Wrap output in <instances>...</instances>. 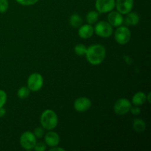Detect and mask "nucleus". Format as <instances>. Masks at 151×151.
Masks as SVG:
<instances>
[{
  "instance_id": "obj_1",
  "label": "nucleus",
  "mask_w": 151,
  "mask_h": 151,
  "mask_svg": "<svg viewBox=\"0 0 151 151\" xmlns=\"http://www.w3.org/2000/svg\"><path fill=\"white\" fill-rule=\"evenodd\" d=\"M106 55V49L101 44H94L87 48L85 55L88 63L96 66L100 64L104 60Z\"/></svg>"
},
{
  "instance_id": "obj_2",
  "label": "nucleus",
  "mask_w": 151,
  "mask_h": 151,
  "mask_svg": "<svg viewBox=\"0 0 151 151\" xmlns=\"http://www.w3.org/2000/svg\"><path fill=\"white\" fill-rule=\"evenodd\" d=\"M40 121H41V127L47 131H52L57 126L58 119L54 111L47 109L41 114Z\"/></svg>"
},
{
  "instance_id": "obj_3",
  "label": "nucleus",
  "mask_w": 151,
  "mask_h": 151,
  "mask_svg": "<svg viewBox=\"0 0 151 151\" xmlns=\"http://www.w3.org/2000/svg\"><path fill=\"white\" fill-rule=\"evenodd\" d=\"M94 32L102 38H109L113 33V27L108 22L101 21L96 24Z\"/></svg>"
},
{
  "instance_id": "obj_4",
  "label": "nucleus",
  "mask_w": 151,
  "mask_h": 151,
  "mask_svg": "<svg viewBox=\"0 0 151 151\" xmlns=\"http://www.w3.org/2000/svg\"><path fill=\"white\" fill-rule=\"evenodd\" d=\"M36 142V137L31 131H25L20 137V145L25 150L33 149Z\"/></svg>"
},
{
  "instance_id": "obj_5",
  "label": "nucleus",
  "mask_w": 151,
  "mask_h": 151,
  "mask_svg": "<svg viewBox=\"0 0 151 151\" xmlns=\"http://www.w3.org/2000/svg\"><path fill=\"white\" fill-rule=\"evenodd\" d=\"M131 37V31L127 27L119 26L114 32V38L116 42L121 45L127 44Z\"/></svg>"
},
{
  "instance_id": "obj_6",
  "label": "nucleus",
  "mask_w": 151,
  "mask_h": 151,
  "mask_svg": "<svg viewBox=\"0 0 151 151\" xmlns=\"http://www.w3.org/2000/svg\"><path fill=\"white\" fill-rule=\"evenodd\" d=\"M44 85V78L39 73H32L27 79V87L30 91H38Z\"/></svg>"
},
{
  "instance_id": "obj_7",
  "label": "nucleus",
  "mask_w": 151,
  "mask_h": 151,
  "mask_svg": "<svg viewBox=\"0 0 151 151\" xmlns=\"http://www.w3.org/2000/svg\"><path fill=\"white\" fill-rule=\"evenodd\" d=\"M131 103L126 98H120L114 105V111L118 115H125L130 111Z\"/></svg>"
},
{
  "instance_id": "obj_8",
  "label": "nucleus",
  "mask_w": 151,
  "mask_h": 151,
  "mask_svg": "<svg viewBox=\"0 0 151 151\" xmlns=\"http://www.w3.org/2000/svg\"><path fill=\"white\" fill-rule=\"evenodd\" d=\"M115 0H96V10L101 13L112 11L115 7Z\"/></svg>"
},
{
  "instance_id": "obj_9",
  "label": "nucleus",
  "mask_w": 151,
  "mask_h": 151,
  "mask_svg": "<svg viewBox=\"0 0 151 151\" xmlns=\"http://www.w3.org/2000/svg\"><path fill=\"white\" fill-rule=\"evenodd\" d=\"M115 7L121 14H127L132 10L134 7V0H116Z\"/></svg>"
},
{
  "instance_id": "obj_10",
  "label": "nucleus",
  "mask_w": 151,
  "mask_h": 151,
  "mask_svg": "<svg viewBox=\"0 0 151 151\" xmlns=\"http://www.w3.org/2000/svg\"><path fill=\"white\" fill-rule=\"evenodd\" d=\"M91 106V102L88 97H79L74 103V108L78 112L87 111Z\"/></svg>"
},
{
  "instance_id": "obj_11",
  "label": "nucleus",
  "mask_w": 151,
  "mask_h": 151,
  "mask_svg": "<svg viewBox=\"0 0 151 151\" xmlns=\"http://www.w3.org/2000/svg\"><path fill=\"white\" fill-rule=\"evenodd\" d=\"M108 22L114 27L121 26L124 22V18L118 11H111L108 16Z\"/></svg>"
},
{
  "instance_id": "obj_12",
  "label": "nucleus",
  "mask_w": 151,
  "mask_h": 151,
  "mask_svg": "<svg viewBox=\"0 0 151 151\" xmlns=\"http://www.w3.org/2000/svg\"><path fill=\"white\" fill-rule=\"evenodd\" d=\"M44 141H45V144L49 147H55L58 145L60 142V137L57 133L50 131L44 136Z\"/></svg>"
},
{
  "instance_id": "obj_13",
  "label": "nucleus",
  "mask_w": 151,
  "mask_h": 151,
  "mask_svg": "<svg viewBox=\"0 0 151 151\" xmlns=\"http://www.w3.org/2000/svg\"><path fill=\"white\" fill-rule=\"evenodd\" d=\"M93 33H94V27L89 24L82 25L78 29V35L82 38H91L93 35Z\"/></svg>"
},
{
  "instance_id": "obj_14",
  "label": "nucleus",
  "mask_w": 151,
  "mask_h": 151,
  "mask_svg": "<svg viewBox=\"0 0 151 151\" xmlns=\"http://www.w3.org/2000/svg\"><path fill=\"white\" fill-rule=\"evenodd\" d=\"M146 94L142 91L137 92L132 97V103L135 106H142L146 102Z\"/></svg>"
},
{
  "instance_id": "obj_15",
  "label": "nucleus",
  "mask_w": 151,
  "mask_h": 151,
  "mask_svg": "<svg viewBox=\"0 0 151 151\" xmlns=\"http://www.w3.org/2000/svg\"><path fill=\"white\" fill-rule=\"evenodd\" d=\"M139 22V16L137 13L130 12L127 13V16L125 19V23L127 25H137Z\"/></svg>"
},
{
  "instance_id": "obj_16",
  "label": "nucleus",
  "mask_w": 151,
  "mask_h": 151,
  "mask_svg": "<svg viewBox=\"0 0 151 151\" xmlns=\"http://www.w3.org/2000/svg\"><path fill=\"white\" fill-rule=\"evenodd\" d=\"M133 127H134V129L137 132L142 133L145 131L146 124L143 119H135L134 120V122H133Z\"/></svg>"
},
{
  "instance_id": "obj_17",
  "label": "nucleus",
  "mask_w": 151,
  "mask_h": 151,
  "mask_svg": "<svg viewBox=\"0 0 151 151\" xmlns=\"http://www.w3.org/2000/svg\"><path fill=\"white\" fill-rule=\"evenodd\" d=\"M69 23H70L71 26L73 27H80L82 24L83 20L79 15L77 14V13H74L71 16L70 19H69Z\"/></svg>"
},
{
  "instance_id": "obj_18",
  "label": "nucleus",
  "mask_w": 151,
  "mask_h": 151,
  "mask_svg": "<svg viewBox=\"0 0 151 151\" xmlns=\"http://www.w3.org/2000/svg\"><path fill=\"white\" fill-rule=\"evenodd\" d=\"M98 13L97 11H94V10H91V11L88 12L86 16V21L88 22V24H95L97 22V20H98Z\"/></svg>"
},
{
  "instance_id": "obj_19",
  "label": "nucleus",
  "mask_w": 151,
  "mask_h": 151,
  "mask_svg": "<svg viewBox=\"0 0 151 151\" xmlns=\"http://www.w3.org/2000/svg\"><path fill=\"white\" fill-rule=\"evenodd\" d=\"M29 93H30V90L28 88V87L22 86L21 88H19V90H18L17 95L18 97H19V98L26 99L27 97H28V96L29 95Z\"/></svg>"
},
{
  "instance_id": "obj_20",
  "label": "nucleus",
  "mask_w": 151,
  "mask_h": 151,
  "mask_svg": "<svg viewBox=\"0 0 151 151\" xmlns=\"http://www.w3.org/2000/svg\"><path fill=\"white\" fill-rule=\"evenodd\" d=\"M87 51V47L84 44H79L75 47V52L78 56L85 55Z\"/></svg>"
},
{
  "instance_id": "obj_21",
  "label": "nucleus",
  "mask_w": 151,
  "mask_h": 151,
  "mask_svg": "<svg viewBox=\"0 0 151 151\" xmlns=\"http://www.w3.org/2000/svg\"><path fill=\"white\" fill-rule=\"evenodd\" d=\"M9 7L8 0H0V13H5Z\"/></svg>"
},
{
  "instance_id": "obj_22",
  "label": "nucleus",
  "mask_w": 151,
  "mask_h": 151,
  "mask_svg": "<svg viewBox=\"0 0 151 151\" xmlns=\"http://www.w3.org/2000/svg\"><path fill=\"white\" fill-rule=\"evenodd\" d=\"M7 94L4 90L0 89V108L3 107L7 102Z\"/></svg>"
},
{
  "instance_id": "obj_23",
  "label": "nucleus",
  "mask_w": 151,
  "mask_h": 151,
  "mask_svg": "<svg viewBox=\"0 0 151 151\" xmlns=\"http://www.w3.org/2000/svg\"><path fill=\"white\" fill-rule=\"evenodd\" d=\"M19 4L24 6H30L38 2V0H16Z\"/></svg>"
},
{
  "instance_id": "obj_24",
  "label": "nucleus",
  "mask_w": 151,
  "mask_h": 151,
  "mask_svg": "<svg viewBox=\"0 0 151 151\" xmlns=\"http://www.w3.org/2000/svg\"><path fill=\"white\" fill-rule=\"evenodd\" d=\"M33 134L36 138H41L44 135V128L43 127H38L34 130Z\"/></svg>"
},
{
  "instance_id": "obj_25",
  "label": "nucleus",
  "mask_w": 151,
  "mask_h": 151,
  "mask_svg": "<svg viewBox=\"0 0 151 151\" xmlns=\"http://www.w3.org/2000/svg\"><path fill=\"white\" fill-rule=\"evenodd\" d=\"M33 149L35 151H44L46 150V144L44 142H36Z\"/></svg>"
},
{
  "instance_id": "obj_26",
  "label": "nucleus",
  "mask_w": 151,
  "mask_h": 151,
  "mask_svg": "<svg viewBox=\"0 0 151 151\" xmlns=\"http://www.w3.org/2000/svg\"><path fill=\"white\" fill-rule=\"evenodd\" d=\"M130 111L131 112L132 114L136 115V116H137V115H139L141 113V110H140V109L137 106H134V107H132V106H131V109H130Z\"/></svg>"
},
{
  "instance_id": "obj_27",
  "label": "nucleus",
  "mask_w": 151,
  "mask_h": 151,
  "mask_svg": "<svg viewBox=\"0 0 151 151\" xmlns=\"http://www.w3.org/2000/svg\"><path fill=\"white\" fill-rule=\"evenodd\" d=\"M54 150H59V151H65V149L63 147H58L57 146L55 147H52L50 149V151H54Z\"/></svg>"
},
{
  "instance_id": "obj_28",
  "label": "nucleus",
  "mask_w": 151,
  "mask_h": 151,
  "mask_svg": "<svg viewBox=\"0 0 151 151\" xmlns=\"http://www.w3.org/2000/svg\"><path fill=\"white\" fill-rule=\"evenodd\" d=\"M6 114V110L3 107L0 108V118L3 117Z\"/></svg>"
},
{
  "instance_id": "obj_29",
  "label": "nucleus",
  "mask_w": 151,
  "mask_h": 151,
  "mask_svg": "<svg viewBox=\"0 0 151 151\" xmlns=\"http://www.w3.org/2000/svg\"><path fill=\"white\" fill-rule=\"evenodd\" d=\"M146 99L148 100V103H150V93H149L148 95H146Z\"/></svg>"
}]
</instances>
